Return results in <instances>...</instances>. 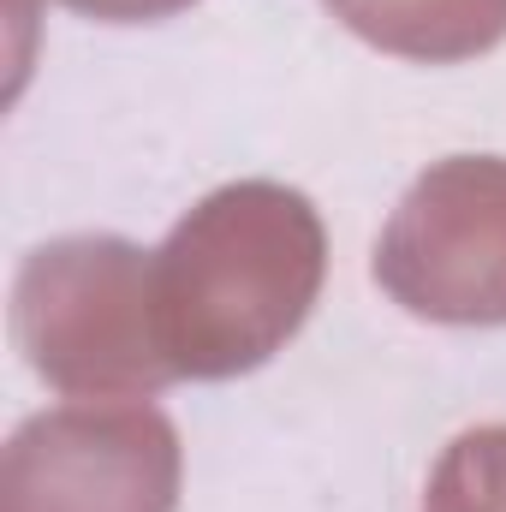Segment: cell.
Listing matches in <instances>:
<instances>
[{"mask_svg":"<svg viewBox=\"0 0 506 512\" xmlns=\"http://www.w3.org/2000/svg\"><path fill=\"white\" fill-rule=\"evenodd\" d=\"M328 233L304 191L239 179L209 191L149 251L155 346L185 382H227L268 364L316 310Z\"/></svg>","mask_w":506,"mask_h":512,"instance_id":"cell-1","label":"cell"},{"mask_svg":"<svg viewBox=\"0 0 506 512\" xmlns=\"http://www.w3.org/2000/svg\"><path fill=\"white\" fill-rule=\"evenodd\" d=\"M24 364L78 399H149L173 376L149 322V256L114 233L36 245L12 280Z\"/></svg>","mask_w":506,"mask_h":512,"instance_id":"cell-2","label":"cell"},{"mask_svg":"<svg viewBox=\"0 0 506 512\" xmlns=\"http://www.w3.org/2000/svg\"><path fill=\"white\" fill-rule=\"evenodd\" d=\"M381 292L447 328L506 322V155H447L376 239Z\"/></svg>","mask_w":506,"mask_h":512,"instance_id":"cell-3","label":"cell"},{"mask_svg":"<svg viewBox=\"0 0 506 512\" xmlns=\"http://www.w3.org/2000/svg\"><path fill=\"white\" fill-rule=\"evenodd\" d=\"M185 447L155 405H54L0 453V512H179Z\"/></svg>","mask_w":506,"mask_h":512,"instance_id":"cell-4","label":"cell"},{"mask_svg":"<svg viewBox=\"0 0 506 512\" xmlns=\"http://www.w3.org/2000/svg\"><path fill=\"white\" fill-rule=\"evenodd\" d=\"M352 36L381 54L459 66L506 42V0H322Z\"/></svg>","mask_w":506,"mask_h":512,"instance_id":"cell-5","label":"cell"},{"mask_svg":"<svg viewBox=\"0 0 506 512\" xmlns=\"http://www.w3.org/2000/svg\"><path fill=\"white\" fill-rule=\"evenodd\" d=\"M423 512H506V423L465 429L429 471Z\"/></svg>","mask_w":506,"mask_h":512,"instance_id":"cell-6","label":"cell"},{"mask_svg":"<svg viewBox=\"0 0 506 512\" xmlns=\"http://www.w3.org/2000/svg\"><path fill=\"white\" fill-rule=\"evenodd\" d=\"M84 18H102V24H155V18H173L197 0H60Z\"/></svg>","mask_w":506,"mask_h":512,"instance_id":"cell-7","label":"cell"}]
</instances>
